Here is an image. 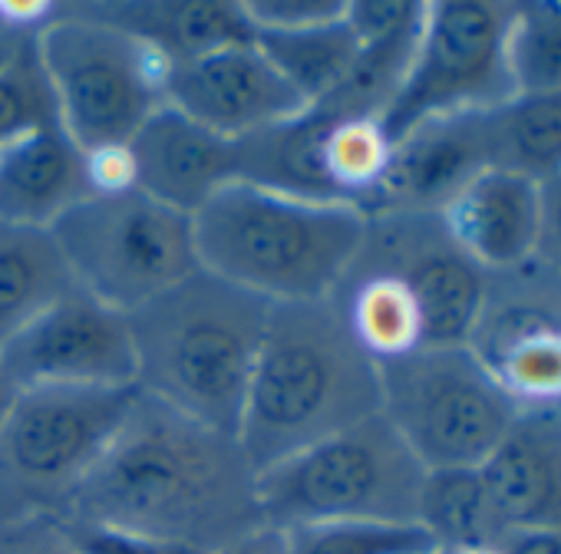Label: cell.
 <instances>
[{
    "mask_svg": "<svg viewBox=\"0 0 561 554\" xmlns=\"http://www.w3.org/2000/svg\"><path fill=\"white\" fill-rule=\"evenodd\" d=\"M57 518L208 554L264 524L257 472L238 439L142 393H136L110 449Z\"/></svg>",
    "mask_w": 561,
    "mask_h": 554,
    "instance_id": "obj_1",
    "label": "cell"
},
{
    "mask_svg": "<svg viewBox=\"0 0 561 554\" xmlns=\"http://www.w3.org/2000/svg\"><path fill=\"white\" fill-rule=\"evenodd\" d=\"M374 413L377 363L357 347L334 301L271 304L234 432L251 469L264 472Z\"/></svg>",
    "mask_w": 561,
    "mask_h": 554,
    "instance_id": "obj_2",
    "label": "cell"
},
{
    "mask_svg": "<svg viewBox=\"0 0 561 554\" xmlns=\"http://www.w3.org/2000/svg\"><path fill=\"white\" fill-rule=\"evenodd\" d=\"M198 267L264 304L328 301L347 277L367 215L231 182L192 215Z\"/></svg>",
    "mask_w": 561,
    "mask_h": 554,
    "instance_id": "obj_3",
    "label": "cell"
},
{
    "mask_svg": "<svg viewBox=\"0 0 561 554\" xmlns=\"http://www.w3.org/2000/svg\"><path fill=\"white\" fill-rule=\"evenodd\" d=\"M267 308L198 267L126 314L136 347V390L234 436Z\"/></svg>",
    "mask_w": 561,
    "mask_h": 554,
    "instance_id": "obj_4",
    "label": "cell"
},
{
    "mask_svg": "<svg viewBox=\"0 0 561 554\" xmlns=\"http://www.w3.org/2000/svg\"><path fill=\"white\" fill-rule=\"evenodd\" d=\"M426 469L383 413L257 472V505L271 528L321 521L420 524Z\"/></svg>",
    "mask_w": 561,
    "mask_h": 554,
    "instance_id": "obj_5",
    "label": "cell"
},
{
    "mask_svg": "<svg viewBox=\"0 0 561 554\" xmlns=\"http://www.w3.org/2000/svg\"><path fill=\"white\" fill-rule=\"evenodd\" d=\"M136 386L18 390L0 423V524L64 515L119 432Z\"/></svg>",
    "mask_w": 561,
    "mask_h": 554,
    "instance_id": "obj_6",
    "label": "cell"
},
{
    "mask_svg": "<svg viewBox=\"0 0 561 554\" xmlns=\"http://www.w3.org/2000/svg\"><path fill=\"white\" fill-rule=\"evenodd\" d=\"M60 126L87 152L129 146L165 106L169 64L136 37L90 18L80 4H57L37 34Z\"/></svg>",
    "mask_w": 561,
    "mask_h": 554,
    "instance_id": "obj_7",
    "label": "cell"
},
{
    "mask_svg": "<svg viewBox=\"0 0 561 554\" xmlns=\"http://www.w3.org/2000/svg\"><path fill=\"white\" fill-rule=\"evenodd\" d=\"M377 377L380 413L426 472L479 469L522 413L472 347H420Z\"/></svg>",
    "mask_w": 561,
    "mask_h": 554,
    "instance_id": "obj_8",
    "label": "cell"
},
{
    "mask_svg": "<svg viewBox=\"0 0 561 554\" xmlns=\"http://www.w3.org/2000/svg\"><path fill=\"white\" fill-rule=\"evenodd\" d=\"M80 291L133 314L198 270L192 218L133 188L90 195L50 228Z\"/></svg>",
    "mask_w": 561,
    "mask_h": 554,
    "instance_id": "obj_9",
    "label": "cell"
},
{
    "mask_svg": "<svg viewBox=\"0 0 561 554\" xmlns=\"http://www.w3.org/2000/svg\"><path fill=\"white\" fill-rule=\"evenodd\" d=\"M515 4L430 0L407 80L380 119L390 139L456 113H489L515 96L505 37Z\"/></svg>",
    "mask_w": 561,
    "mask_h": 554,
    "instance_id": "obj_10",
    "label": "cell"
},
{
    "mask_svg": "<svg viewBox=\"0 0 561 554\" xmlns=\"http://www.w3.org/2000/svg\"><path fill=\"white\" fill-rule=\"evenodd\" d=\"M354 264L400 277L420 308L426 347H469L489 308L485 270L449 241L439 215L367 218Z\"/></svg>",
    "mask_w": 561,
    "mask_h": 554,
    "instance_id": "obj_11",
    "label": "cell"
},
{
    "mask_svg": "<svg viewBox=\"0 0 561 554\" xmlns=\"http://www.w3.org/2000/svg\"><path fill=\"white\" fill-rule=\"evenodd\" d=\"M0 370L18 390L136 386L129 318L73 288L0 350Z\"/></svg>",
    "mask_w": 561,
    "mask_h": 554,
    "instance_id": "obj_12",
    "label": "cell"
},
{
    "mask_svg": "<svg viewBox=\"0 0 561 554\" xmlns=\"http://www.w3.org/2000/svg\"><path fill=\"white\" fill-rule=\"evenodd\" d=\"M165 106L234 142L308 109L254 41L169 67Z\"/></svg>",
    "mask_w": 561,
    "mask_h": 554,
    "instance_id": "obj_13",
    "label": "cell"
},
{
    "mask_svg": "<svg viewBox=\"0 0 561 554\" xmlns=\"http://www.w3.org/2000/svg\"><path fill=\"white\" fill-rule=\"evenodd\" d=\"M485 169H492L489 113L426 119L393 139L390 165L367 205V218L439 215Z\"/></svg>",
    "mask_w": 561,
    "mask_h": 554,
    "instance_id": "obj_14",
    "label": "cell"
},
{
    "mask_svg": "<svg viewBox=\"0 0 561 554\" xmlns=\"http://www.w3.org/2000/svg\"><path fill=\"white\" fill-rule=\"evenodd\" d=\"M136 188L156 201L195 215L215 192L241 182V146L172 106H162L129 139Z\"/></svg>",
    "mask_w": 561,
    "mask_h": 554,
    "instance_id": "obj_15",
    "label": "cell"
},
{
    "mask_svg": "<svg viewBox=\"0 0 561 554\" xmlns=\"http://www.w3.org/2000/svg\"><path fill=\"white\" fill-rule=\"evenodd\" d=\"M538 182L485 169L443 211L449 241L482 270H512L538 254Z\"/></svg>",
    "mask_w": 561,
    "mask_h": 554,
    "instance_id": "obj_16",
    "label": "cell"
},
{
    "mask_svg": "<svg viewBox=\"0 0 561 554\" xmlns=\"http://www.w3.org/2000/svg\"><path fill=\"white\" fill-rule=\"evenodd\" d=\"M479 472L508 531H561V409H522Z\"/></svg>",
    "mask_w": 561,
    "mask_h": 554,
    "instance_id": "obj_17",
    "label": "cell"
},
{
    "mask_svg": "<svg viewBox=\"0 0 561 554\" xmlns=\"http://www.w3.org/2000/svg\"><path fill=\"white\" fill-rule=\"evenodd\" d=\"M83 198V149L60 123L0 146V224L50 231Z\"/></svg>",
    "mask_w": 561,
    "mask_h": 554,
    "instance_id": "obj_18",
    "label": "cell"
},
{
    "mask_svg": "<svg viewBox=\"0 0 561 554\" xmlns=\"http://www.w3.org/2000/svg\"><path fill=\"white\" fill-rule=\"evenodd\" d=\"M80 8L136 37L169 67L254 41L241 0H83Z\"/></svg>",
    "mask_w": 561,
    "mask_h": 554,
    "instance_id": "obj_19",
    "label": "cell"
},
{
    "mask_svg": "<svg viewBox=\"0 0 561 554\" xmlns=\"http://www.w3.org/2000/svg\"><path fill=\"white\" fill-rule=\"evenodd\" d=\"M469 347L518 409H561V321L538 311L482 314Z\"/></svg>",
    "mask_w": 561,
    "mask_h": 554,
    "instance_id": "obj_20",
    "label": "cell"
},
{
    "mask_svg": "<svg viewBox=\"0 0 561 554\" xmlns=\"http://www.w3.org/2000/svg\"><path fill=\"white\" fill-rule=\"evenodd\" d=\"M331 301L344 318L357 347L374 363H387L426 347L423 321L413 295L407 291L400 277L387 270L351 264L347 277L331 295Z\"/></svg>",
    "mask_w": 561,
    "mask_h": 554,
    "instance_id": "obj_21",
    "label": "cell"
},
{
    "mask_svg": "<svg viewBox=\"0 0 561 554\" xmlns=\"http://www.w3.org/2000/svg\"><path fill=\"white\" fill-rule=\"evenodd\" d=\"M73 288L50 231L0 224V350Z\"/></svg>",
    "mask_w": 561,
    "mask_h": 554,
    "instance_id": "obj_22",
    "label": "cell"
},
{
    "mask_svg": "<svg viewBox=\"0 0 561 554\" xmlns=\"http://www.w3.org/2000/svg\"><path fill=\"white\" fill-rule=\"evenodd\" d=\"M254 44L308 109L344 83L360 54V44L344 18L308 31H257Z\"/></svg>",
    "mask_w": 561,
    "mask_h": 554,
    "instance_id": "obj_23",
    "label": "cell"
},
{
    "mask_svg": "<svg viewBox=\"0 0 561 554\" xmlns=\"http://www.w3.org/2000/svg\"><path fill=\"white\" fill-rule=\"evenodd\" d=\"M416 521L433 547H499L508 534L479 469L426 472Z\"/></svg>",
    "mask_w": 561,
    "mask_h": 554,
    "instance_id": "obj_24",
    "label": "cell"
},
{
    "mask_svg": "<svg viewBox=\"0 0 561 554\" xmlns=\"http://www.w3.org/2000/svg\"><path fill=\"white\" fill-rule=\"evenodd\" d=\"M314 116L321 123L318 162L331 198L367 215V205L390 165L393 139L387 136L380 119H324L321 113Z\"/></svg>",
    "mask_w": 561,
    "mask_h": 554,
    "instance_id": "obj_25",
    "label": "cell"
},
{
    "mask_svg": "<svg viewBox=\"0 0 561 554\" xmlns=\"http://www.w3.org/2000/svg\"><path fill=\"white\" fill-rule=\"evenodd\" d=\"M492 169L545 182L561 172V96H512L489 109Z\"/></svg>",
    "mask_w": 561,
    "mask_h": 554,
    "instance_id": "obj_26",
    "label": "cell"
},
{
    "mask_svg": "<svg viewBox=\"0 0 561 554\" xmlns=\"http://www.w3.org/2000/svg\"><path fill=\"white\" fill-rule=\"evenodd\" d=\"M505 60L515 96H561V0L512 8Z\"/></svg>",
    "mask_w": 561,
    "mask_h": 554,
    "instance_id": "obj_27",
    "label": "cell"
},
{
    "mask_svg": "<svg viewBox=\"0 0 561 554\" xmlns=\"http://www.w3.org/2000/svg\"><path fill=\"white\" fill-rule=\"evenodd\" d=\"M285 534L288 554H433V541L420 524L321 521Z\"/></svg>",
    "mask_w": 561,
    "mask_h": 554,
    "instance_id": "obj_28",
    "label": "cell"
},
{
    "mask_svg": "<svg viewBox=\"0 0 561 554\" xmlns=\"http://www.w3.org/2000/svg\"><path fill=\"white\" fill-rule=\"evenodd\" d=\"M54 123H60L57 100L37 54V37H31L0 64V146Z\"/></svg>",
    "mask_w": 561,
    "mask_h": 554,
    "instance_id": "obj_29",
    "label": "cell"
},
{
    "mask_svg": "<svg viewBox=\"0 0 561 554\" xmlns=\"http://www.w3.org/2000/svg\"><path fill=\"white\" fill-rule=\"evenodd\" d=\"M257 31H308L344 18L347 0H241Z\"/></svg>",
    "mask_w": 561,
    "mask_h": 554,
    "instance_id": "obj_30",
    "label": "cell"
},
{
    "mask_svg": "<svg viewBox=\"0 0 561 554\" xmlns=\"http://www.w3.org/2000/svg\"><path fill=\"white\" fill-rule=\"evenodd\" d=\"M57 521L80 554H208L188 544L159 541V538H146V534H133L119 528H103V524H87V521H70V518H57Z\"/></svg>",
    "mask_w": 561,
    "mask_h": 554,
    "instance_id": "obj_31",
    "label": "cell"
},
{
    "mask_svg": "<svg viewBox=\"0 0 561 554\" xmlns=\"http://www.w3.org/2000/svg\"><path fill=\"white\" fill-rule=\"evenodd\" d=\"M0 554H80L54 515L0 524Z\"/></svg>",
    "mask_w": 561,
    "mask_h": 554,
    "instance_id": "obj_32",
    "label": "cell"
},
{
    "mask_svg": "<svg viewBox=\"0 0 561 554\" xmlns=\"http://www.w3.org/2000/svg\"><path fill=\"white\" fill-rule=\"evenodd\" d=\"M90 195H123L136 188V165L129 146H100L83 152Z\"/></svg>",
    "mask_w": 561,
    "mask_h": 554,
    "instance_id": "obj_33",
    "label": "cell"
},
{
    "mask_svg": "<svg viewBox=\"0 0 561 554\" xmlns=\"http://www.w3.org/2000/svg\"><path fill=\"white\" fill-rule=\"evenodd\" d=\"M54 0H0V64L54 18Z\"/></svg>",
    "mask_w": 561,
    "mask_h": 554,
    "instance_id": "obj_34",
    "label": "cell"
},
{
    "mask_svg": "<svg viewBox=\"0 0 561 554\" xmlns=\"http://www.w3.org/2000/svg\"><path fill=\"white\" fill-rule=\"evenodd\" d=\"M538 254L561 270V172L538 182Z\"/></svg>",
    "mask_w": 561,
    "mask_h": 554,
    "instance_id": "obj_35",
    "label": "cell"
},
{
    "mask_svg": "<svg viewBox=\"0 0 561 554\" xmlns=\"http://www.w3.org/2000/svg\"><path fill=\"white\" fill-rule=\"evenodd\" d=\"M211 554H288V534L271 524H257V528L231 538L228 544L215 547Z\"/></svg>",
    "mask_w": 561,
    "mask_h": 554,
    "instance_id": "obj_36",
    "label": "cell"
},
{
    "mask_svg": "<svg viewBox=\"0 0 561 554\" xmlns=\"http://www.w3.org/2000/svg\"><path fill=\"white\" fill-rule=\"evenodd\" d=\"M495 551L499 554H561V531H554V528H515L499 541Z\"/></svg>",
    "mask_w": 561,
    "mask_h": 554,
    "instance_id": "obj_37",
    "label": "cell"
},
{
    "mask_svg": "<svg viewBox=\"0 0 561 554\" xmlns=\"http://www.w3.org/2000/svg\"><path fill=\"white\" fill-rule=\"evenodd\" d=\"M14 396H18V386L4 377V370H0V423H4V416H8V409H11V403H14Z\"/></svg>",
    "mask_w": 561,
    "mask_h": 554,
    "instance_id": "obj_38",
    "label": "cell"
},
{
    "mask_svg": "<svg viewBox=\"0 0 561 554\" xmlns=\"http://www.w3.org/2000/svg\"><path fill=\"white\" fill-rule=\"evenodd\" d=\"M433 554H499L495 547H433Z\"/></svg>",
    "mask_w": 561,
    "mask_h": 554,
    "instance_id": "obj_39",
    "label": "cell"
}]
</instances>
